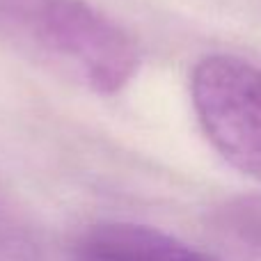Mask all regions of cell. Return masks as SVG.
Segmentation results:
<instances>
[{
  "label": "cell",
  "mask_w": 261,
  "mask_h": 261,
  "mask_svg": "<svg viewBox=\"0 0 261 261\" xmlns=\"http://www.w3.org/2000/svg\"><path fill=\"white\" fill-rule=\"evenodd\" d=\"M0 44L99 96L126 90L142 64L133 35L87 0H0Z\"/></svg>",
  "instance_id": "obj_1"
},
{
  "label": "cell",
  "mask_w": 261,
  "mask_h": 261,
  "mask_svg": "<svg viewBox=\"0 0 261 261\" xmlns=\"http://www.w3.org/2000/svg\"><path fill=\"white\" fill-rule=\"evenodd\" d=\"M190 101L211 147L261 181V69L236 55H206L190 73Z\"/></svg>",
  "instance_id": "obj_2"
},
{
  "label": "cell",
  "mask_w": 261,
  "mask_h": 261,
  "mask_svg": "<svg viewBox=\"0 0 261 261\" xmlns=\"http://www.w3.org/2000/svg\"><path fill=\"white\" fill-rule=\"evenodd\" d=\"M73 261H222L163 229L108 220L87 227L73 243Z\"/></svg>",
  "instance_id": "obj_3"
},
{
  "label": "cell",
  "mask_w": 261,
  "mask_h": 261,
  "mask_svg": "<svg viewBox=\"0 0 261 261\" xmlns=\"http://www.w3.org/2000/svg\"><path fill=\"white\" fill-rule=\"evenodd\" d=\"M216 225L241 248L261 254V193L225 202L216 213Z\"/></svg>",
  "instance_id": "obj_4"
}]
</instances>
